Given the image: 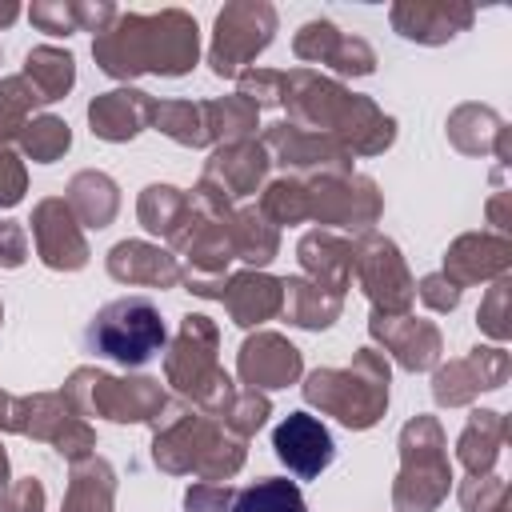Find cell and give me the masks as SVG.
<instances>
[{
    "instance_id": "13",
    "label": "cell",
    "mask_w": 512,
    "mask_h": 512,
    "mask_svg": "<svg viewBox=\"0 0 512 512\" xmlns=\"http://www.w3.org/2000/svg\"><path fill=\"white\" fill-rule=\"evenodd\" d=\"M72 196H76V204L84 208V220H88L92 228H104L108 216L116 212V188H112L108 176H92V172L76 176Z\"/></svg>"
},
{
    "instance_id": "11",
    "label": "cell",
    "mask_w": 512,
    "mask_h": 512,
    "mask_svg": "<svg viewBox=\"0 0 512 512\" xmlns=\"http://www.w3.org/2000/svg\"><path fill=\"white\" fill-rule=\"evenodd\" d=\"M232 512H304V496L292 480H256L236 496Z\"/></svg>"
},
{
    "instance_id": "3",
    "label": "cell",
    "mask_w": 512,
    "mask_h": 512,
    "mask_svg": "<svg viewBox=\"0 0 512 512\" xmlns=\"http://www.w3.org/2000/svg\"><path fill=\"white\" fill-rule=\"evenodd\" d=\"M276 32V12L268 4H228L216 16V44H212V72L232 76L244 60H252Z\"/></svg>"
},
{
    "instance_id": "14",
    "label": "cell",
    "mask_w": 512,
    "mask_h": 512,
    "mask_svg": "<svg viewBox=\"0 0 512 512\" xmlns=\"http://www.w3.org/2000/svg\"><path fill=\"white\" fill-rule=\"evenodd\" d=\"M68 140H72V132H68V124L56 120V116H44V120L28 124V132H24V148H28L32 160H40V164L56 160V156L68 148Z\"/></svg>"
},
{
    "instance_id": "2",
    "label": "cell",
    "mask_w": 512,
    "mask_h": 512,
    "mask_svg": "<svg viewBox=\"0 0 512 512\" xmlns=\"http://www.w3.org/2000/svg\"><path fill=\"white\" fill-rule=\"evenodd\" d=\"M164 344V324L152 300L124 296L100 308V316L88 324V348L100 356H112L120 364H144Z\"/></svg>"
},
{
    "instance_id": "7",
    "label": "cell",
    "mask_w": 512,
    "mask_h": 512,
    "mask_svg": "<svg viewBox=\"0 0 512 512\" xmlns=\"http://www.w3.org/2000/svg\"><path fill=\"white\" fill-rule=\"evenodd\" d=\"M240 372L256 384V388H280L300 372V356L292 344H284L280 336H260L252 344H244L240 356Z\"/></svg>"
},
{
    "instance_id": "12",
    "label": "cell",
    "mask_w": 512,
    "mask_h": 512,
    "mask_svg": "<svg viewBox=\"0 0 512 512\" xmlns=\"http://www.w3.org/2000/svg\"><path fill=\"white\" fill-rule=\"evenodd\" d=\"M496 444H500V416L496 412H476V420L468 424V432L460 440V456L472 472H480L496 460Z\"/></svg>"
},
{
    "instance_id": "16",
    "label": "cell",
    "mask_w": 512,
    "mask_h": 512,
    "mask_svg": "<svg viewBox=\"0 0 512 512\" xmlns=\"http://www.w3.org/2000/svg\"><path fill=\"white\" fill-rule=\"evenodd\" d=\"M32 20H36L44 32H52V36L72 32V28H84V24H80V4H36V8H32Z\"/></svg>"
},
{
    "instance_id": "17",
    "label": "cell",
    "mask_w": 512,
    "mask_h": 512,
    "mask_svg": "<svg viewBox=\"0 0 512 512\" xmlns=\"http://www.w3.org/2000/svg\"><path fill=\"white\" fill-rule=\"evenodd\" d=\"M20 188H24V172H20L16 156L0 152V204H16L20 200Z\"/></svg>"
},
{
    "instance_id": "6",
    "label": "cell",
    "mask_w": 512,
    "mask_h": 512,
    "mask_svg": "<svg viewBox=\"0 0 512 512\" xmlns=\"http://www.w3.org/2000/svg\"><path fill=\"white\" fill-rule=\"evenodd\" d=\"M392 24L408 40L440 44V40H452L460 28L472 24V8H464V4H396Z\"/></svg>"
},
{
    "instance_id": "4",
    "label": "cell",
    "mask_w": 512,
    "mask_h": 512,
    "mask_svg": "<svg viewBox=\"0 0 512 512\" xmlns=\"http://www.w3.org/2000/svg\"><path fill=\"white\" fill-rule=\"evenodd\" d=\"M272 444H276V456L300 472V476H320L328 464H332V436L328 428L308 416V412H292L276 432H272Z\"/></svg>"
},
{
    "instance_id": "18",
    "label": "cell",
    "mask_w": 512,
    "mask_h": 512,
    "mask_svg": "<svg viewBox=\"0 0 512 512\" xmlns=\"http://www.w3.org/2000/svg\"><path fill=\"white\" fill-rule=\"evenodd\" d=\"M16 20V4H0V24H12Z\"/></svg>"
},
{
    "instance_id": "10",
    "label": "cell",
    "mask_w": 512,
    "mask_h": 512,
    "mask_svg": "<svg viewBox=\"0 0 512 512\" xmlns=\"http://www.w3.org/2000/svg\"><path fill=\"white\" fill-rule=\"evenodd\" d=\"M72 56L60 48H36L28 52V80L40 100H60L72 88Z\"/></svg>"
},
{
    "instance_id": "9",
    "label": "cell",
    "mask_w": 512,
    "mask_h": 512,
    "mask_svg": "<svg viewBox=\"0 0 512 512\" xmlns=\"http://www.w3.org/2000/svg\"><path fill=\"white\" fill-rule=\"evenodd\" d=\"M108 268L116 280H148V284H172L176 280V264L148 244H120L112 252Z\"/></svg>"
},
{
    "instance_id": "15",
    "label": "cell",
    "mask_w": 512,
    "mask_h": 512,
    "mask_svg": "<svg viewBox=\"0 0 512 512\" xmlns=\"http://www.w3.org/2000/svg\"><path fill=\"white\" fill-rule=\"evenodd\" d=\"M36 100L40 96L28 88V80H4L0 84V136L16 132L24 112H28V104H36Z\"/></svg>"
},
{
    "instance_id": "8",
    "label": "cell",
    "mask_w": 512,
    "mask_h": 512,
    "mask_svg": "<svg viewBox=\"0 0 512 512\" xmlns=\"http://www.w3.org/2000/svg\"><path fill=\"white\" fill-rule=\"evenodd\" d=\"M88 116H92V132H100L108 140H124V136L140 132L144 116H152V100L144 92H108V96L92 100Z\"/></svg>"
},
{
    "instance_id": "5",
    "label": "cell",
    "mask_w": 512,
    "mask_h": 512,
    "mask_svg": "<svg viewBox=\"0 0 512 512\" xmlns=\"http://www.w3.org/2000/svg\"><path fill=\"white\" fill-rule=\"evenodd\" d=\"M296 56H304V60H328L340 72H360V76L372 72V48L364 40H356V36H344L328 20H312V24L300 28Z\"/></svg>"
},
{
    "instance_id": "1",
    "label": "cell",
    "mask_w": 512,
    "mask_h": 512,
    "mask_svg": "<svg viewBox=\"0 0 512 512\" xmlns=\"http://www.w3.org/2000/svg\"><path fill=\"white\" fill-rule=\"evenodd\" d=\"M92 52L108 76H136V72L180 76L196 60V20L176 8L156 16L128 12L96 36Z\"/></svg>"
}]
</instances>
